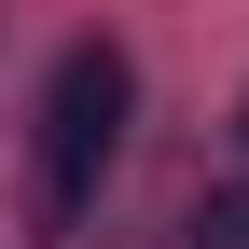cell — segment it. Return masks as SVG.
<instances>
[{"label": "cell", "instance_id": "3", "mask_svg": "<svg viewBox=\"0 0 249 249\" xmlns=\"http://www.w3.org/2000/svg\"><path fill=\"white\" fill-rule=\"evenodd\" d=\"M235 124H249V111H235Z\"/></svg>", "mask_w": 249, "mask_h": 249}, {"label": "cell", "instance_id": "1", "mask_svg": "<svg viewBox=\"0 0 249 249\" xmlns=\"http://www.w3.org/2000/svg\"><path fill=\"white\" fill-rule=\"evenodd\" d=\"M124 111H139V70H124V42H70L42 83V222H83L124 152Z\"/></svg>", "mask_w": 249, "mask_h": 249}, {"label": "cell", "instance_id": "2", "mask_svg": "<svg viewBox=\"0 0 249 249\" xmlns=\"http://www.w3.org/2000/svg\"><path fill=\"white\" fill-rule=\"evenodd\" d=\"M194 249H249V180H222V194L194 208Z\"/></svg>", "mask_w": 249, "mask_h": 249}]
</instances>
